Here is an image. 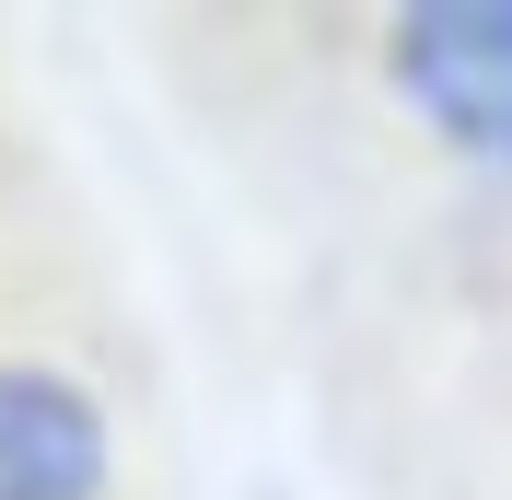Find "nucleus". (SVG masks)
Listing matches in <instances>:
<instances>
[{"instance_id": "f03ea898", "label": "nucleus", "mask_w": 512, "mask_h": 500, "mask_svg": "<svg viewBox=\"0 0 512 500\" xmlns=\"http://www.w3.org/2000/svg\"><path fill=\"white\" fill-rule=\"evenodd\" d=\"M0 500H105V407L47 361H0Z\"/></svg>"}, {"instance_id": "f257e3e1", "label": "nucleus", "mask_w": 512, "mask_h": 500, "mask_svg": "<svg viewBox=\"0 0 512 500\" xmlns=\"http://www.w3.org/2000/svg\"><path fill=\"white\" fill-rule=\"evenodd\" d=\"M384 70L443 152L512 175V0H419L384 24Z\"/></svg>"}]
</instances>
